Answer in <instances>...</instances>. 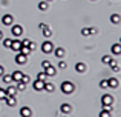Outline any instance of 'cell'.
<instances>
[{
    "label": "cell",
    "mask_w": 121,
    "mask_h": 117,
    "mask_svg": "<svg viewBox=\"0 0 121 117\" xmlns=\"http://www.w3.org/2000/svg\"><path fill=\"white\" fill-rule=\"evenodd\" d=\"M20 52H22V54H25V56H29V54H31V48H29V46H25V45H22V48H20Z\"/></svg>",
    "instance_id": "cell-23"
},
{
    "label": "cell",
    "mask_w": 121,
    "mask_h": 117,
    "mask_svg": "<svg viewBox=\"0 0 121 117\" xmlns=\"http://www.w3.org/2000/svg\"><path fill=\"white\" fill-rule=\"evenodd\" d=\"M43 86H44L43 80H39V79H37V80L34 82V89L35 91H43Z\"/></svg>",
    "instance_id": "cell-12"
},
{
    "label": "cell",
    "mask_w": 121,
    "mask_h": 117,
    "mask_svg": "<svg viewBox=\"0 0 121 117\" xmlns=\"http://www.w3.org/2000/svg\"><path fill=\"white\" fill-rule=\"evenodd\" d=\"M49 65H51L49 60H43V62H41V66H43V68H46V66H49Z\"/></svg>",
    "instance_id": "cell-35"
},
{
    "label": "cell",
    "mask_w": 121,
    "mask_h": 117,
    "mask_svg": "<svg viewBox=\"0 0 121 117\" xmlns=\"http://www.w3.org/2000/svg\"><path fill=\"white\" fill-rule=\"evenodd\" d=\"M3 40V46H5L6 49H11V43H12V40L11 39H2Z\"/></svg>",
    "instance_id": "cell-27"
},
{
    "label": "cell",
    "mask_w": 121,
    "mask_h": 117,
    "mask_svg": "<svg viewBox=\"0 0 121 117\" xmlns=\"http://www.w3.org/2000/svg\"><path fill=\"white\" fill-rule=\"evenodd\" d=\"M107 80H109V88H118V85H120L118 79L110 77V79H107Z\"/></svg>",
    "instance_id": "cell-15"
},
{
    "label": "cell",
    "mask_w": 121,
    "mask_h": 117,
    "mask_svg": "<svg viewBox=\"0 0 121 117\" xmlns=\"http://www.w3.org/2000/svg\"><path fill=\"white\" fill-rule=\"evenodd\" d=\"M86 68H87V66H86V63H83V62H78L77 65H75V71L77 72H86Z\"/></svg>",
    "instance_id": "cell-10"
},
{
    "label": "cell",
    "mask_w": 121,
    "mask_h": 117,
    "mask_svg": "<svg viewBox=\"0 0 121 117\" xmlns=\"http://www.w3.org/2000/svg\"><path fill=\"white\" fill-rule=\"evenodd\" d=\"M26 62H28V56L22 54V52H18V54L15 56V63H18V65H25Z\"/></svg>",
    "instance_id": "cell-5"
},
{
    "label": "cell",
    "mask_w": 121,
    "mask_h": 117,
    "mask_svg": "<svg viewBox=\"0 0 121 117\" xmlns=\"http://www.w3.org/2000/svg\"><path fill=\"white\" fill-rule=\"evenodd\" d=\"M3 39V33H2V31H0V40H2Z\"/></svg>",
    "instance_id": "cell-41"
},
{
    "label": "cell",
    "mask_w": 121,
    "mask_h": 117,
    "mask_svg": "<svg viewBox=\"0 0 121 117\" xmlns=\"http://www.w3.org/2000/svg\"><path fill=\"white\" fill-rule=\"evenodd\" d=\"M6 105L8 106H14L15 103H17V99H15V96H6Z\"/></svg>",
    "instance_id": "cell-11"
},
{
    "label": "cell",
    "mask_w": 121,
    "mask_h": 117,
    "mask_svg": "<svg viewBox=\"0 0 121 117\" xmlns=\"http://www.w3.org/2000/svg\"><path fill=\"white\" fill-rule=\"evenodd\" d=\"M110 22H112L113 25L121 23V15L120 14H112V15H110Z\"/></svg>",
    "instance_id": "cell-16"
},
{
    "label": "cell",
    "mask_w": 121,
    "mask_h": 117,
    "mask_svg": "<svg viewBox=\"0 0 121 117\" xmlns=\"http://www.w3.org/2000/svg\"><path fill=\"white\" fill-rule=\"evenodd\" d=\"M46 2H51V0H46Z\"/></svg>",
    "instance_id": "cell-42"
},
{
    "label": "cell",
    "mask_w": 121,
    "mask_h": 117,
    "mask_svg": "<svg viewBox=\"0 0 121 117\" xmlns=\"http://www.w3.org/2000/svg\"><path fill=\"white\" fill-rule=\"evenodd\" d=\"M110 60H112V57H110V56H103V57H101V62H103L104 65H109Z\"/></svg>",
    "instance_id": "cell-29"
},
{
    "label": "cell",
    "mask_w": 121,
    "mask_h": 117,
    "mask_svg": "<svg viewBox=\"0 0 121 117\" xmlns=\"http://www.w3.org/2000/svg\"><path fill=\"white\" fill-rule=\"evenodd\" d=\"M5 91H6V96H15V94H17V88H15V86H11V85H9Z\"/></svg>",
    "instance_id": "cell-17"
},
{
    "label": "cell",
    "mask_w": 121,
    "mask_h": 117,
    "mask_svg": "<svg viewBox=\"0 0 121 117\" xmlns=\"http://www.w3.org/2000/svg\"><path fill=\"white\" fill-rule=\"evenodd\" d=\"M74 89H75V86H74L72 82L66 80V82H63V83H61V91L65 94H72V93H74Z\"/></svg>",
    "instance_id": "cell-2"
},
{
    "label": "cell",
    "mask_w": 121,
    "mask_h": 117,
    "mask_svg": "<svg viewBox=\"0 0 121 117\" xmlns=\"http://www.w3.org/2000/svg\"><path fill=\"white\" fill-rule=\"evenodd\" d=\"M112 102H113V97L110 96V94H104L103 97H101V103H103V108L109 109V111H112Z\"/></svg>",
    "instance_id": "cell-1"
},
{
    "label": "cell",
    "mask_w": 121,
    "mask_h": 117,
    "mask_svg": "<svg viewBox=\"0 0 121 117\" xmlns=\"http://www.w3.org/2000/svg\"><path fill=\"white\" fill-rule=\"evenodd\" d=\"M41 51H43L44 54H49V52H52V51H54V43L49 42V40L43 42V45H41Z\"/></svg>",
    "instance_id": "cell-3"
},
{
    "label": "cell",
    "mask_w": 121,
    "mask_h": 117,
    "mask_svg": "<svg viewBox=\"0 0 121 117\" xmlns=\"http://www.w3.org/2000/svg\"><path fill=\"white\" fill-rule=\"evenodd\" d=\"M89 33H91V34H97L98 29H97V28H89Z\"/></svg>",
    "instance_id": "cell-37"
},
{
    "label": "cell",
    "mask_w": 121,
    "mask_h": 117,
    "mask_svg": "<svg viewBox=\"0 0 121 117\" xmlns=\"http://www.w3.org/2000/svg\"><path fill=\"white\" fill-rule=\"evenodd\" d=\"M3 74H5V68H3V66L2 65H0V77H2V75Z\"/></svg>",
    "instance_id": "cell-39"
},
{
    "label": "cell",
    "mask_w": 121,
    "mask_h": 117,
    "mask_svg": "<svg viewBox=\"0 0 121 117\" xmlns=\"http://www.w3.org/2000/svg\"><path fill=\"white\" fill-rule=\"evenodd\" d=\"M39 28H40V29H44V28H48V25H44V23H40V25H39Z\"/></svg>",
    "instance_id": "cell-40"
},
{
    "label": "cell",
    "mask_w": 121,
    "mask_h": 117,
    "mask_svg": "<svg viewBox=\"0 0 121 117\" xmlns=\"http://www.w3.org/2000/svg\"><path fill=\"white\" fill-rule=\"evenodd\" d=\"M112 52L113 54H121V43H113L112 45Z\"/></svg>",
    "instance_id": "cell-21"
},
{
    "label": "cell",
    "mask_w": 121,
    "mask_h": 117,
    "mask_svg": "<svg viewBox=\"0 0 121 117\" xmlns=\"http://www.w3.org/2000/svg\"><path fill=\"white\" fill-rule=\"evenodd\" d=\"M12 80H14V82H18V80H22V75H23V74H22V72L20 71H15V72H12Z\"/></svg>",
    "instance_id": "cell-22"
},
{
    "label": "cell",
    "mask_w": 121,
    "mask_h": 117,
    "mask_svg": "<svg viewBox=\"0 0 121 117\" xmlns=\"http://www.w3.org/2000/svg\"><path fill=\"white\" fill-rule=\"evenodd\" d=\"M12 34H14L15 37L22 36V34H23V28H22L20 25H14V26H12Z\"/></svg>",
    "instance_id": "cell-8"
},
{
    "label": "cell",
    "mask_w": 121,
    "mask_h": 117,
    "mask_svg": "<svg viewBox=\"0 0 121 117\" xmlns=\"http://www.w3.org/2000/svg\"><path fill=\"white\" fill-rule=\"evenodd\" d=\"M100 88H103V89H107V88H109V80H107V79H103V80L100 82Z\"/></svg>",
    "instance_id": "cell-26"
},
{
    "label": "cell",
    "mask_w": 121,
    "mask_h": 117,
    "mask_svg": "<svg viewBox=\"0 0 121 117\" xmlns=\"http://www.w3.org/2000/svg\"><path fill=\"white\" fill-rule=\"evenodd\" d=\"M100 116H101V117H110V111H109V109H106V108H104L103 111L100 112Z\"/></svg>",
    "instance_id": "cell-31"
},
{
    "label": "cell",
    "mask_w": 121,
    "mask_h": 117,
    "mask_svg": "<svg viewBox=\"0 0 121 117\" xmlns=\"http://www.w3.org/2000/svg\"><path fill=\"white\" fill-rule=\"evenodd\" d=\"M32 112H31V109L29 108H26V106H23V108L20 109V116H23V117H29Z\"/></svg>",
    "instance_id": "cell-20"
},
{
    "label": "cell",
    "mask_w": 121,
    "mask_h": 117,
    "mask_svg": "<svg viewBox=\"0 0 121 117\" xmlns=\"http://www.w3.org/2000/svg\"><path fill=\"white\" fill-rule=\"evenodd\" d=\"M89 34H91L89 33V28H83L81 29V36H89Z\"/></svg>",
    "instance_id": "cell-34"
},
{
    "label": "cell",
    "mask_w": 121,
    "mask_h": 117,
    "mask_svg": "<svg viewBox=\"0 0 121 117\" xmlns=\"http://www.w3.org/2000/svg\"><path fill=\"white\" fill-rule=\"evenodd\" d=\"M58 68H60V69H65V68H66V63H65V62H60V63H58Z\"/></svg>",
    "instance_id": "cell-38"
},
{
    "label": "cell",
    "mask_w": 121,
    "mask_h": 117,
    "mask_svg": "<svg viewBox=\"0 0 121 117\" xmlns=\"http://www.w3.org/2000/svg\"><path fill=\"white\" fill-rule=\"evenodd\" d=\"M29 80H31V79H29V75H26V74H25V75H22V82H25V83H29Z\"/></svg>",
    "instance_id": "cell-33"
},
{
    "label": "cell",
    "mask_w": 121,
    "mask_h": 117,
    "mask_svg": "<svg viewBox=\"0 0 121 117\" xmlns=\"http://www.w3.org/2000/svg\"><path fill=\"white\" fill-rule=\"evenodd\" d=\"M120 43H121V39H120Z\"/></svg>",
    "instance_id": "cell-43"
},
{
    "label": "cell",
    "mask_w": 121,
    "mask_h": 117,
    "mask_svg": "<svg viewBox=\"0 0 121 117\" xmlns=\"http://www.w3.org/2000/svg\"><path fill=\"white\" fill-rule=\"evenodd\" d=\"M54 54L57 59H63L65 57V49L63 48H54Z\"/></svg>",
    "instance_id": "cell-13"
},
{
    "label": "cell",
    "mask_w": 121,
    "mask_h": 117,
    "mask_svg": "<svg viewBox=\"0 0 121 117\" xmlns=\"http://www.w3.org/2000/svg\"><path fill=\"white\" fill-rule=\"evenodd\" d=\"M25 89H26V83L22 82V80H18L17 82V91H25Z\"/></svg>",
    "instance_id": "cell-25"
},
{
    "label": "cell",
    "mask_w": 121,
    "mask_h": 117,
    "mask_svg": "<svg viewBox=\"0 0 121 117\" xmlns=\"http://www.w3.org/2000/svg\"><path fill=\"white\" fill-rule=\"evenodd\" d=\"M20 48H22V40H12V43H11V49L12 51H20Z\"/></svg>",
    "instance_id": "cell-9"
},
{
    "label": "cell",
    "mask_w": 121,
    "mask_h": 117,
    "mask_svg": "<svg viewBox=\"0 0 121 117\" xmlns=\"http://www.w3.org/2000/svg\"><path fill=\"white\" fill-rule=\"evenodd\" d=\"M22 45H25V46H29V45H31V40H29V39H25L23 42H22Z\"/></svg>",
    "instance_id": "cell-36"
},
{
    "label": "cell",
    "mask_w": 121,
    "mask_h": 117,
    "mask_svg": "<svg viewBox=\"0 0 121 117\" xmlns=\"http://www.w3.org/2000/svg\"><path fill=\"white\" fill-rule=\"evenodd\" d=\"M109 65H110V69H112V71L113 72H118L120 71V68H118V63H117V60H110V62H109Z\"/></svg>",
    "instance_id": "cell-18"
},
{
    "label": "cell",
    "mask_w": 121,
    "mask_h": 117,
    "mask_svg": "<svg viewBox=\"0 0 121 117\" xmlns=\"http://www.w3.org/2000/svg\"><path fill=\"white\" fill-rule=\"evenodd\" d=\"M48 8H49V2H46V0H43V2L39 3V9L40 11H48Z\"/></svg>",
    "instance_id": "cell-19"
},
{
    "label": "cell",
    "mask_w": 121,
    "mask_h": 117,
    "mask_svg": "<svg viewBox=\"0 0 121 117\" xmlns=\"http://www.w3.org/2000/svg\"><path fill=\"white\" fill-rule=\"evenodd\" d=\"M44 91H48V93H52L54 89H55V86H54V83H51V82H44V86H43Z\"/></svg>",
    "instance_id": "cell-14"
},
{
    "label": "cell",
    "mask_w": 121,
    "mask_h": 117,
    "mask_svg": "<svg viewBox=\"0 0 121 117\" xmlns=\"http://www.w3.org/2000/svg\"><path fill=\"white\" fill-rule=\"evenodd\" d=\"M37 79H39V80H43V82H46L48 80V75H46V72H39V75H37Z\"/></svg>",
    "instance_id": "cell-28"
},
{
    "label": "cell",
    "mask_w": 121,
    "mask_h": 117,
    "mask_svg": "<svg viewBox=\"0 0 121 117\" xmlns=\"http://www.w3.org/2000/svg\"><path fill=\"white\" fill-rule=\"evenodd\" d=\"M2 77H3V82H5L6 85H11V82H12V75L11 74H3Z\"/></svg>",
    "instance_id": "cell-24"
},
{
    "label": "cell",
    "mask_w": 121,
    "mask_h": 117,
    "mask_svg": "<svg viewBox=\"0 0 121 117\" xmlns=\"http://www.w3.org/2000/svg\"><path fill=\"white\" fill-rule=\"evenodd\" d=\"M60 111H61L63 114H69V112H72V105H69V103H63V105L60 106Z\"/></svg>",
    "instance_id": "cell-6"
},
{
    "label": "cell",
    "mask_w": 121,
    "mask_h": 117,
    "mask_svg": "<svg viewBox=\"0 0 121 117\" xmlns=\"http://www.w3.org/2000/svg\"><path fill=\"white\" fill-rule=\"evenodd\" d=\"M5 99H6V91L0 88V100H5Z\"/></svg>",
    "instance_id": "cell-32"
},
{
    "label": "cell",
    "mask_w": 121,
    "mask_h": 117,
    "mask_svg": "<svg viewBox=\"0 0 121 117\" xmlns=\"http://www.w3.org/2000/svg\"><path fill=\"white\" fill-rule=\"evenodd\" d=\"M51 34H52V31L49 29V26H48V28H44V29H43V36L46 37V39H48V37H51Z\"/></svg>",
    "instance_id": "cell-30"
},
{
    "label": "cell",
    "mask_w": 121,
    "mask_h": 117,
    "mask_svg": "<svg viewBox=\"0 0 121 117\" xmlns=\"http://www.w3.org/2000/svg\"><path fill=\"white\" fill-rule=\"evenodd\" d=\"M12 22H14V17H12L11 14H5V15H3L2 23L5 25V26H11V25H12Z\"/></svg>",
    "instance_id": "cell-4"
},
{
    "label": "cell",
    "mask_w": 121,
    "mask_h": 117,
    "mask_svg": "<svg viewBox=\"0 0 121 117\" xmlns=\"http://www.w3.org/2000/svg\"><path fill=\"white\" fill-rule=\"evenodd\" d=\"M43 69H44V72H46V75H48V77H52V75H55V72H57V69L54 68L52 65L46 66V68H43Z\"/></svg>",
    "instance_id": "cell-7"
}]
</instances>
